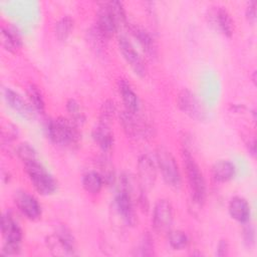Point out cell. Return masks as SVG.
<instances>
[{
  "instance_id": "5",
  "label": "cell",
  "mask_w": 257,
  "mask_h": 257,
  "mask_svg": "<svg viewBox=\"0 0 257 257\" xmlns=\"http://www.w3.org/2000/svg\"><path fill=\"white\" fill-rule=\"evenodd\" d=\"M157 167L160 170L164 182L173 189H179L182 177L178 163L174 156L165 148H159L156 154Z\"/></svg>"
},
{
  "instance_id": "3",
  "label": "cell",
  "mask_w": 257,
  "mask_h": 257,
  "mask_svg": "<svg viewBox=\"0 0 257 257\" xmlns=\"http://www.w3.org/2000/svg\"><path fill=\"white\" fill-rule=\"evenodd\" d=\"M25 172L34 187L35 191L42 196H49L57 190L56 180L38 161H31L24 164Z\"/></svg>"
},
{
  "instance_id": "20",
  "label": "cell",
  "mask_w": 257,
  "mask_h": 257,
  "mask_svg": "<svg viewBox=\"0 0 257 257\" xmlns=\"http://www.w3.org/2000/svg\"><path fill=\"white\" fill-rule=\"evenodd\" d=\"M91 136L94 143L103 153L111 151L114 144V138L109 125L98 122V124L93 127Z\"/></svg>"
},
{
  "instance_id": "34",
  "label": "cell",
  "mask_w": 257,
  "mask_h": 257,
  "mask_svg": "<svg viewBox=\"0 0 257 257\" xmlns=\"http://www.w3.org/2000/svg\"><path fill=\"white\" fill-rule=\"evenodd\" d=\"M17 138V130L16 127L8 124L7 127L2 130V142L3 143H11Z\"/></svg>"
},
{
  "instance_id": "32",
  "label": "cell",
  "mask_w": 257,
  "mask_h": 257,
  "mask_svg": "<svg viewBox=\"0 0 257 257\" xmlns=\"http://www.w3.org/2000/svg\"><path fill=\"white\" fill-rule=\"evenodd\" d=\"M137 249H138V252L136 253V255H141V256L154 255V242L150 234H146L143 236Z\"/></svg>"
},
{
  "instance_id": "28",
  "label": "cell",
  "mask_w": 257,
  "mask_h": 257,
  "mask_svg": "<svg viewBox=\"0 0 257 257\" xmlns=\"http://www.w3.org/2000/svg\"><path fill=\"white\" fill-rule=\"evenodd\" d=\"M98 167H99V171L97 172L102 177L104 184L106 185L113 184L115 182V173H114V169L111 162L105 156H103L98 160Z\"/></svg>"
},
{
  "instance_id": "16",
  "label": "cell",
  "mask_w": 257,
  "mask_h": 257,
  "mask_svg": "<svg viewBox=\"0 0 257 257\" xmlns=\"http://www.w3.org/2000/svg\"><path fill=\"white\" fill-rule=\"evenodd\" d=\"M3 95L6 103L19 115L26 119H31L35 115V110L30 105L28 100H25L18 92L12 88L6 87L3 90Z\"/></svg>"
},
{
  "instance_id": "22",
  "label": "cell",
  "mask_w": 257,
  "mask_h": 257,
  "mask_svg": "<svg viewBox=\"0 0 257 257\" xmlns=\"http://www.w3.org/2000/svg\"><path fill=\"white\" fill-rule=\"evenodd\" d=\"M104 185V181L97 171H89L81 178L82 188L89 194H98Z\"/></svg>"
},
{
  "instance_id": "27",
  "label": "cell",
  "mask_w": 257,
  "mask_h": 257,
  "mask_svg": "<svg viewBox=\"0 0 257 257\" xmlns=\"http://www.w3.org/2000/svg\"><path fill=\"white\" fill-rule=\"evenodd\" d=\"M66 110L68 113V118H70L76 125L79 126L83 124L85 116L78 101L72 98L68 99L66 102Z\"/></svg>"
},
{
  "instance_id": "6",
  "label": "cell",
  "mask_w": 257,
  "mask_h": 257,
  "mask_svg": "<svg viewBox=\"0 0 257 257\" xmlns=\"http://www.w3.org/2000/svg\"><path fill=\"white\" fill-rule=\"evenodd\" d=\"M119 123L127 137L133 139H148L153 135L152 126L141 116L139 112H131L123 109L119 112Z\"/></svg>"
},
{
  "instance_id": "13",
  "label": "cell",
  "mask_w": 257,
  "mask_h": 257,
  "mask_svg": "<svg viewBox=\"0 0 257 257\" xmlns=\"http://www.w3.org/2000/svg\"><path fill=\"white\" fill-rule=\"evenodd\" d=\"M157 163L148 155H142L138 161V177L140 186L145 190L154 187L157 180Z\"/></svg>"
},
{
  "instance_id": "10",
  "label": "cell",
  "mask_w": 257,
  "mask_h": 257,
  "mask_svg": "<svg viewBox=\"0 0 257 257\" xmlns=\"http://www.w3.org/2000/svg\"><path fill=\"white\" fill-rule=\"evenodd\" d=\"M117 45L122 57L130 64L134 72L137 75L144 77L148 72V68L145 63V60L140 55L139 51L136 49L134 44L127 39L126 36L120 35L117 39Z\"/></svg>"
},
{
  "instance_id": "23",
  "label": "cell",
  "mask_w": 257,
  "mask_h": 257,
  "mask_svg": "<svg viewBox=\"0 0 257 257\" xmlns=\"http://www.w3.org/2000/svg\"><path fill=\"white\" fill-rule=\"evenodd\" d=\"M1 41L3 47L9 52H16L20 49L22 42L19 33L11 27H2Z\"/></svg>"
},
{
  "instance_id": "9",
  "label": "cell",
  "mask_w": 257,
  "mask_h": 257,
  "mask_svg": "<svg viewBox=\"0 0 257 257\" xmlns=\"http://www.w3.org/2000/svg\"><path fill=\"white\" fill-rule=\"evenodd\" d=\"M177 104L184 113L198 121H202L206 118V111L201 100L188 88H184L179 92Z\"/></svg>"
},
{
  "instance_id": "11",
  "label": "cell",
  "mask_w": 257,
  "mask_h": 257,
  "mask_svg": "<svg viewBox=\"0 0 257 257\" xmlns=\"http://www.w3.org/2000/svg\"><path fill=\"white\" fill-rule=\"evenodd\" d=\"M114 206L117 214L127 226H134L136 224L137 217L134 196L131 191L125 188L118 187L114 197Z\"/></svg>"
},
{
  "instance_id": "37",
  "label": "cell",
  "mask_w": 257,
  "mask_h": 257,
  "mask_svg": "<svg viewBox=\"0 0 257 257\" xmlns=\"http://www.w3.org/2000/svg\"><path fill=\"white\" fill-rule=\"evenodd\" d=\"M246 146H247L249 154L252 157H255V155H256V140H255V138H249L248 141L246 142Z\"/></svg>"
},
{
  "instance_id": "2",
  "label": "cell",
  "mask_w": 257,
  "mask_h": 257,
  "mask_svg": "<svg viewBox=\"0 0 257 257\" xmlns=\"http://www.w3.org/2000/svg\"><path fill=\"white\" fill-rule=\"evenodd\" d=\"M48 139L57 146L65 148H75L80 142V133L70 118L59 116L50 119L46 124Z\"/></svg>"
},
{
  "instance_id": "18",
  "label": "cell",
  "mask_w": 257,
  "mask_h": 257,
  "mask_svg": "<svg viewBox=\"0 0 257 257\" xmlns=\"http://www.w3.org/2000/svg\"><path fill=\"white\" fill-rule=\"evenodd\" d=\"M230 216L239 223L245 224L249 222L251 216V208L246 199L242 197H233L228 205Z\"/></svg>"
},
{
  "instance_id": "15",
  "label": "cell",
  "mask_w": 257,
  "mask_h": 257,
  "mask_svg": "<svg viewBox=\"0 0 257 257\" xmlns=\"http://www.w3.org/2000/svg\"><path fill=\"white\" fill-rule=\"evenodd\" d=\"M94 28L105 40L109 39L118 30V27L104 2L100 3L98 6Z\"/></svg>"
},
{
  "instance_id": "29",
  "label": "cell",
  "mask_w": 257,
  "mask_h": 257,
  "mask_svg": "<svg viewBox=\"0 0 257 257\" xmlns=\"http://www.w3.org/2000/svg\"><path fill=\"white\" fill-rule=\"evenodd\" d=\"M168 241L170 246L174 250H182L186 248L189 243L187 234L180 230H175V231L170 230L168 232Z\"/></svg>"
},
{
  "instance_id": "25",
  "label": "cell",
  "mask_w": 257,
  "mask_h": 257,
  "mask_svg": "<svg viewBox=\"0 0 257 257\" xmlns=\"http://www.w3.org/2000/svg\"><path fill=\"white\" fill-rule=\"evenodd\" d=\"M73 28H74L73 19L68 15L62 16L60 19H58V21L54 25V32H55L56 38L60 41L66 40L70 36Z\"/></svg>"
},
{
  "instance_id": "7",
  "label": "cell",
  "mask_w": 257,
  "mask_h": 257,
  "mask_svg": "<svg viewBox=\"0 0 257 257\" xmlns=\"http://www.w3.org/2000/svg\"><path fill=\"white\" fill-rule=\"evenodd\" d=\"M46 244L52 254L57 256L75 255V243L72 234L65 227H59L53 234L46 238Z\"/></svg>"
},
{
  "instance_id": "21",
  "label": "cell",
  "mask_w": 257,
  "mask_h": 257,
  "mask_svg": "<svg viewBox=\"0 0 257 257\" xmlns=\"http://www.w3.org/2000/svg\"><path fill=\"white\" fill-rule=\"evenodd\" d=\"M236 174V168L233 163L227 160H221L212 167V176L219 183L231 181Z\"/></svg>"
},
{
  "instance_id": "1",
  "label": "cell",
  "mask_w": 257,
  "mask_h": 257,
  "mask_svg": "<svg viewBox=\"0 0 257 257\" xmlns=\"http://www.w3.org/2000/svg\"><path fill=\"white\" fill-rule=\"evenodd\" d=\"M182 160L192 201L196 205L202 206L207 197V187L203 173L187 147L182 150Z\"/></svg>"
},
{
  "instance_id": "14",
  "label": "cell",
  "mask_w": 257,
  "mask_h": 257,
  "mask_svg": "<svg viewBox=\"0 0 257 257\" xmlns=\"http://www.w3.org/2000/svg\"><path fill=\"white\" fill-rule=\"evenodd\" d=\"M210 23L224 36L231 37L234 32V21L229 12L222 6H215L210 9L209 14Z\"/></svg>"
},
{
  "instance_id": "36",
  "label": "cell",
  "mask_w": 257,
  "mask_h": 257,
  "mask_svg": "<svg viewBox=\"0 0 257 257\" xmlns=\"http://www.w3.org/2000/svg\"><path fill=\"white\" fill-rule=\"evenodd\" d=\"M228 251H229L228 242H227L226 240H221V241L218 243L216 254H217L218 256H220V257H223V256L228 255Z\"/></svg>"
},
{
  "instance_id": "31",
  "label": "cell",
  "mask_w": 257,
  "mask_h": 257,
  "mask_svg": "<svg viewBox=\"0 0 257 257\" xmlns=\"http://www.w3.org/2000/svg\"><path fill=\"white\" fill-rule=\"evenodd\" d=\"M16 154L18 155L20 160L23 162V164L31 162V161L38 160L37 155H36V151L28 143L19 144V146L16 148Z\"/></svg>"
},
{
  "instance_id": "8",
  "label": "cell",
  "mask_w": 257,
  "mask_h": 257,
  "mask_svg": "<svg viewBox=\"0 0 257 257\" xmlns=\"http://www.w3.org/2000/svg\"><path fill=\"white\" fill-rule=\"evenodd\" d=\"M174 220L173 207L169 200L160 199L154 206L152 226L157 233H168Z\"/></svg>"
},
{
  "instance_id": "30",
  "label": "cell",
  "mask_w": 257,
  "mask_h": 257,
  "mask_svg": "<svg viewBox=\"0 0 257 257\" xmlns=\"http://www.w3.org/2000/svg\"><path fill=\"white\" fill-rule=\"evenodd\" d=\"M116 112V105L113 100L106 99L99 110V122L109 125Z\"/></svg>"
},
{
  "instance_id": "17",
  "label": "cell",
  "mask_w": 257,
  "mask_h": 257,
  "mask_svg": "<svg viewBox=\"0 0 257 257\" xmlns=\"http://www.w3.org/2000/svg\"><path fill=\"white\" fill-rule=\"evenodd\" d=\"M128 30L148 57L152 59L156 58L158 55V46L152 34L147 29L137 24L130 25Z\"/></svg>"
},
{
  "instance_id": "26",
  "label": "cell",
  "mask_w": 257,
  "mask_h": 257,
  "mask_svg": "<svg viewBox=\"0 0 257 257\" xmlns=\"http://www.w3.org/2000/svg\"><path fill=\"white\" fill-rule=\"evenodd\" d=\"M111 16L113 17L118 29L126 25V13L123 6V3L120 1H108L104 2Z\"/></svg>"
},
{
  "instance_id": "35",
  "label": "cell",
  "mask_w": 257,
  "mask_h": 257,
  "mask_svg": "<svg viewBox=\"0 0 257 257\" xmlns=\"http://www.w3.org/2000/svg\"><path fill=\"white\" fill-rule=\"evenodd\" d=\"M245 16L250 23H252V24L255 23V21H256V1H250L247 4L246 10H245Z\"/></svg>"
},
{
  "instance_id": "24",
  "label": "cell",
  "mask_w": 257,
  "mask_h": 257,
  "mask_svg": "<svg viewBox=\"0 0 257 257\" xmlns=\"http://www.w3.org/2000/svg\"><path fill=\"white\" fill-rule=\"evenodd\" d=\"M26 95L28 102L36 112L43 113L45 110V101L43 94L38 86L35 84H29L26 89Z\"/></svg>"
},
{
  "instance_id": "33",
  "label": "cell",
  "mask_w": 257,
  "mask_h": 257,
  "mask_svg": "<svg viewBox=\"0 0 257 257\" xmlns=\"http://www.w3.org/2000/svg\"><path fill=\"white\" fill-rule=\"evenodd\" d=\"M244 225L245 226L243 227V230H242V237H243L244 243L248 247H250L255 243V230H254V227L251 224H249V222L245 223Z\"/></svg>"
},
{
  "instance_id": "19",
  "label": "cell",
  "mask_w": 257,
  "mask_h": 257,
  "mask_svg": "<svg viewBox=\"0 0 257 257\" xmlns=\"http://www.w3.org/2000/svg\"><path fill=\"white\" fill-rule=\"evenodd\" d=\"M117 89L122 99L124 109L131 112H139L140 110V101L137 93L133 89L130 82L126 79L120 78L117 81Z\"/></svg>"
},
{
  "instance_id": "12",
  "label": "cell",
  "mask_w": 257,
  "mask_h": 257,
  "mask_svg": "<svg viewBox=\"0 0 257 257\" xmlns=\"http://www.w3.org/2000/svg\"><path fill=\"white\" fill-rule=\"evenodd\" d=\"M15 204L21 214L31 221H36L41 217V206L38 200L26 191H19L14 197Z\"/></svg>"
},
{
  "instance_id": "4",
  "label": "cell",
  "mask_w": 257,
  "mask_h": 257,
  "mask_svg": "<svg viewBox=\"0 0 257 257\" xmlns=\"http://www.w3.org/2000/svg\"><path fill=\"white\" fill-rule=\"evenodd\" d=\"M1 232L4 239L2 254L7 256L18 254L20 251L23 233L10 211H6L2 215Z\"/></svg>"
}]
</instances>
